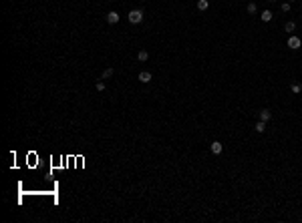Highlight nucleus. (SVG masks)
<instances>
[{
  "label": "nucleus",
  "instance_id": "obj_1",
  "mask_svg": "<svg viewBox=\"0 0 302 223\" xmlns=\"http://www.w3.org/2000/svg\"><path fill=\"white\" fill-rule=\"evenodd\" d=\"M127 18H129V22H131V24H139V22L143 20V12H141V10H131Z\"/></svg>",
  "mask_w": 302,
  "mask_h": 223
},
{
  "label": "nucleus",
  "instance_id": "obj_2",
  "mask_svg": "<svg viewBox=\"0 0 302 223\" xmlns=\"http://www.w3.org/2000/svg\"><path fill=\"white\" fill-rule=\"evenodd\" d=\"M300 46H302V40L298 36H290V38H288V48L296 50V48H300Z\"/></svg>",
  "mask_w": 302,
  "mask_h": 223
},
{
  "label": "nucleus",
  "instance_id": "obj_3",
  "mask_svg": "<svg viewBox=\"0 0 302 223\" xmlns=\"http://www.w3.org/2000/svg\"><path fill=\"white\" fill-rule=\"evenodd\" d=\"M151 79H153V75H151V72L149 71H141V72H139V80H141V83H151Z\"/></svg>",
  "mask_w": 302,
  "mask_h": 223
},
{
  "label": "nucleus",
  "instance_id": "obj_4",
  "mask_svg": "<svg viewBox=\"0 0 302 223\" xmlns=\"http://www.w3.org/2000/svg\"><path fill=\"white\" fill-rule=\"evenodd\" d=\"M105 18H107V22H109V24H117V22H119V14H117L115 10H111L107 16H105Z\"/></svg>",
  "mask_w": 302,
  "mask_h": 223
},
{
  "label": "nucleus",
  "instance_id": "obj_5",
  "mask_svg": "<svg viewBox=\"0 0 302 223\" xmlns=\"http://www.w3.org/2000/svg\"><path fill=\"white\" fill-rule=\"evenodd\" d=\"M210 149H211L214 155H220V153H222V143H220V141H214V143L210 145Z\"/></svg>",
  "mask_w": 302,
  "mask_h": 223
},
{
  "label": "nucleus",
  "instance_id": "obj_6",
  "mask_svg": "<svg viewBox=\"0 0 302 223\" xmlns=\"http://www.w3.org/2000/svg\"><path fill=\"white\" fill-rule=\"evenodd\" d=\"M258 115H260V121H264V123H268V121L272 119V113H270L268 109H262V111H260Z\"/></svg>",
  "mask_w": 302,
  "mask_h": 223
},
{
  "label": "nucleus",
  "instance_id": "obj_7",
  "mask_svg": "<svg viewBox=\"0 0 302 223\" xmlns=\"http://www.w3.org/2000/svg\"><path fill=\"white\" fill-rule=\"evenodd\" d=\"M147 58H149V52H147V50H139V52H137V61H141V62H145L147 61Z\"/></svg>",
  "mask_w": 302,
  "mask_h": 223
},
{
  "label": "nucleus",
  "instance_id": "obj_8",
  "mask_svg": "<svg viewBox=\"0 0 302 223\" xmlns=\"http://www.w3.org/2000/svg\"><path fill=\"white\" fill-rule=\"evenodd\" d=\"M197 8L199 10H207L210 8V0H197Z\"/></svg>",
  "mask_w": 302,
  "mask_h": 223
},
{
  "label": "nucleus",
  "instance_id": "obj_9",
  "mask_svg": "<svg viewBox=\"0 0 302 223\" xmlns=\"http://www.w3.org/2000/svg\"><path fill=\"white\" fill-rule=\"evenodd\" d=\"M254 129H256V133H264V131H266V123H264V121H258Z\"/></svg>",
  "mask_w": 302,
  "mask_h": 223
},
{
  "label": "nucleus",
  "instance_id": "obj_10",
  "mask_svg": "<svg viewBox=\"0 0 302 223\" xmlns=\"http://www.w3.org/2000/svg\"><path fill=\"white\" fill-rule=\"evenodd\" d=\"M272 16H274V14H272L270 10H264V12H262V20H264V22H270Z\"/></svg>",
  "mask_w": 302,
  "mask_h": 223
},
{
  "label": "nucleus",
  "instance_id": "obj_11",
  "mask_svg": "<svg viewBox=\"0 0 302 223\" xmlns=\"http://www.w3.org/2000/svg\"><path fill=\"white\" fill-rule=\"evenodd\" d=\"M294 28H296V22H286L284 24V30L286 32H294Z\"/></svg>",
  "mask_w": 302,
  "mask_h": 223
},
{
  "label": "nucleus",
  "instance_id": "obj_12",
  "mask_svg": "<svg viewBox=\"0 0 302 223\" xmlns=\"http://www.w3.org/2000/svg\"><path fill=\"white\" fill-rule=\"evenodd\" d=\"M111 76H113V68L111 66L105 68V71H103V79H111Z\"/></svg>",
  "mask_w": 302,
  "mask_h": 223
},
{
  "label": "nucleus",
  "instance_id": "obj_13",
  "mask_svg": "<svg viewBox=\"0 0 302 223\" xmlns=\"http://www.w3.org/2000/svg\"><path fill=\"white\" fill-rule=\"evenodd\" d=\"M290 89H292V93H300V91H302V84H300V83H292Z\"/></svg>",
  "mask_w": 302,
  "mask_h": 223
},
{
  "label": "nucleus",
  "instance_id": "obj_14",
  "mask_svg": "<svg viewBox=\"0 0 302 223\" xmlns=\"http://www.w3.org/2000/svg\"><path fill=\"white\" fill-rule=\"evenodd\" d=\"M246 10H248L250 14H254V12L258 10V6H256V4H254V2H250V4H248V8H246Z\"/></svg>",
  "mask_w": 302,
  "mask_h": 223
},
{
  "label": "nucleus",
  "instance_id": "obj_15",
  "mask_svg": "<svg viewBox=\"0 0 302 223\" xmlns=\"http://www.w3.org/2000/svg\"><path fill=\"white\" fill-rule=\"evenodd\" d=\"M97 91H99V93L105 91V83H103V80H99V83H97Z\"/></svg>",
  "mask_w": 302,
  "mask_h": 223
},
{
  "label": "nucleus",
  "instance_id": "obj_16",
  "mask_svg": "<svg viewBox=\"0 0 302 223\" xmlns=\"http://www.w3.org/2000/svg\"><path fill=\"white\" fill-rule=\"evenodd\" d=\"M288 10H290V2H284L282 4V12H288Z\"/></svg>",
  "mask_w": 302,
  "mask_h": 223
},
{
  "label": "nucleus",
  "instance_id": "obj_17",
  "mask_svg": "<svg viewBox=\"0 0 302 223\" xmlns=\"http://www.w3.org/2000/svg\"><path fill=\"white\" fill-rule=\"evenodd\" d=\"M290 2H294V0H290Z\"/></svg>",
  "mask_w": 302,
  "mask_h": 223
},
{
  "label": "nucleus",
  "instance_id": "obj_18",
  "mask_svg": "<svg viewBox=\"0 0 302 223\" xmlns=\"http://www.w3.org/2000/svg\"><path fill=\"white\" fill-rule=\"evenodd\" d=\"M270 2H274V0H270Z\"/></svg>",
  "mask_w": 302,
  "mask_h": 223
}]
</instances>
